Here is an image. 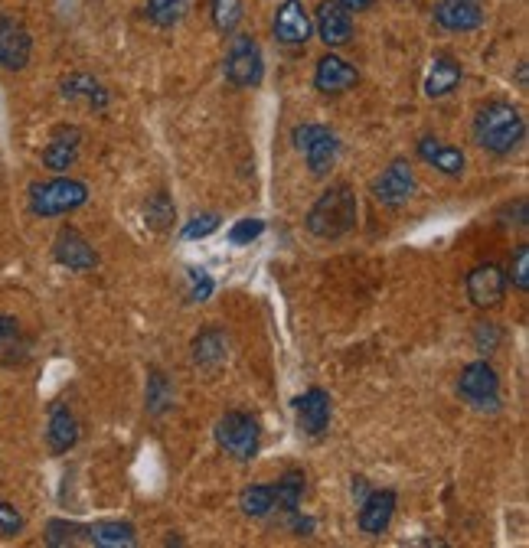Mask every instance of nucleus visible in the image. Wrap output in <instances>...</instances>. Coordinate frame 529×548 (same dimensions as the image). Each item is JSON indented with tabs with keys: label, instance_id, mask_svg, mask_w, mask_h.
Listing matches in <instances>:
<instances>
[{
	"label": "nucleus",
	"instance_id": "nucleus-12",
	"mask_svg": "<svg viewBox=\"0 0 529 548\" xmlns=\"http://www.w3.org/2000/svg\"><path fill=\"white\" fill-rule=\"evenodd\" d=\"M311 30H314V23H311V14L304 10L301 0H285V4L278 7V14H275V36H278L281 43L304 46L307 40H311Z\"/></svg>",
	"mask_w": 529,
	"mask_h": 548
},
{
	"label": "nucleus",
	"instance_id": "nucleus-33",
	"mask_svg": "<svg viewBox=\"0 0 529 548\" xmlns=\"http://www.w3.org/2000/svg\"><path fill=\"white\" fill-rule=\"evenodd\" d=\"M516 291H529V245L516 248V255L510 261V278Z\"/></svg>",
	"mask_w": 529,
	"mask_h": 548
},
{
	"label": "nucleus",
	"instance_id": "nucleus-32",
	"mask_svg": "<svg viewBox=\"0 0 529 548\" xmlns=\"http://www.w3.org/2000/svg\"><path fill=\"white\" fill-rule=\"evenodd\" d=\"M85 529L76 526V522H63V519H53L46 526V542L49 545H76V535H82Z\"/></svg>",
	"mask_w": 529,
	"mask_h": 548
},
{
	"label": "nucleus",
	"instance_id": "nucleus-15",
	"mask_svg": "<svg viewBox=\"0 0 529 548\" xmlns=\"http://www.w3.org/2000/svg\"><path fill=\"white\" fill-rule=\"evenodd\" d=\"M356 69L350 66V62H343L340 56H324L321 62H317V72H314V85H317V92H324V95H340V92H347L356 85Z\"/></svg>",
	"mask_w": 529,
	"mask_h": 548
},
{
	"label": "nucleus",
	"instance_id": "nucleus-36",
	"mask_svg": "<svg viewBox=\"0 0 529 548\" xmlns=\"http://www.w3.org/2000/svg\"><path fill=\"white\" fill-rule=\"evenodd\" d=\"M262 232H265V222H262V219H242L239 226L229 232V242H232V245H249V242H255Z\"/></svg>",
	"mask_w": 529,
	"mask_h": 548
},
{
	"label": "nucleus",
	"instance_id": "nucleus-6",
	"mask_svg": "<svg viewBox=\"0 0 529 548\" xmlns=\"http://www.w3.org/2000/svg\"><path fill=\"white\" fill-rule=\"evenodd\" d=\"M458 392L467 405L481 408V411H497L500 405V379L497 372L490 369L487 363H471L461 372Z\"/></svg>",
	"mask_w": 529,
	"mask_h": 548
},
{
	"label": "nucleus",
	"instance_id": "nucleus-5",
	"mask_svg": "<svg viewBox=\"0 0 529 548\" xmlns=\"http://www.w3.org/2000/svg\"><path fill=\"white\" fill-rule=\"evenodd\" d=\"M223 72L226 79L236 85V89H255L258 82L265 76V66H262V49L252 40V36H232L229 43V53L223 62Z\"/></svg>",
	"mask_w": 529,
	"mask_h": 548
},
{
	"label": "nucleus",
	"instance_id": "nucleus-19",
	"mask_svg": "<svg viewBox=\"0 0 529 548\" xmlns=\"http://www.w3.org/2000/svg\"><path fill=\"white\" fill-rule=\"evenodd\" d=\"M46 441L53 454H66L79 444V421L69 408L56 405L53 415H49V428H46Z\"/></svg>",
	"mask_w": 529,
	"mask_h": 548
},
{
	"label": "nucleus",
	"instance_id": "nucleus-3",
	"mask_svg": "<svg viewBox=\"0 0 529 548\" xmlns=\"http://www.w3.org/2000/svg\"><path fill=\"white\" fill-rule=\"evenodd\" d=\"M89 203V186L69 177H56L46 183H33L30 186V209L33 216H66L72 209H79Z\"/></svg>",
	"mask_w": 529,
	"mask_h": 548
},
{
	"label": "nucleus",
	"instance_id": "nucleus-26",
	"mask_svg": "<svg viewBox=\"0 0 529 548\" xmlns=\"http://www.w3.org/2000/svg\"><path fill=\"white\" fill-rule=\"evenodd\" d=\"M239 509H242L245 516H252V519L268 516L275 509V487H268V483H258V487L242 490Z\"/></svg>",
	"mask_w": 529,
	"mask_h": 548
},
{
	"label": "nucleus",
	"instance_id": "nucleus-7",
	"mask_svg": "<svg viewBox=\"0 0 529 548\" xmlns=\"http://www.w3.org/2000/svg\"><path fill=\"white\" fill-rule=\"evenodd\" d=\"M30 53H33L30 30L23 27L17 17L4 14V17H0V66L10 69V72L27 69Z\"/></svg>",
	"mask_w": 529,
	"mask_h": 548
},
{
	"label": "nucleus",
	"instance_id": "nucleus-31",
	"mask_svg": "<svg viewBox=\"0 0 529 548\" xmlns=\"http://www.w3.org/2000/svg\"><path fill=\"white\" fill-rule=\"evenodd\" d=\"M23 353V336H20V323L14 317H7V314H0V359H7L10 356H17Z\"/></svg>",
	"mask_w": 529,
	"mask_h": 548
},
{
	"label": "nucleus",
	"instance_id": "nucleus-16",
	"mask_svg": "<svg viewBox=\"0 0 529 548\" xmlns=\"http://www.w3.org/2000/svg\"><path fill=\"white\" fill-rule=\"evenodd\" d=\"M294 405H298V425L311 434V438L327 431V425H330V395L324 389L304 392Z\"/></svg>",
	"mask_w": 529,
	"mask_h": 548
},
{
	"label": "nucleus",
	"instance_id": "nucleus-14",
	"mask_svg": "<svg viewBox=\"0 0 529 548\" xmlns=\"http://www.w3.org/2000/svg\"><path fill=\"white\" fill-rule=\"evenodd\" d=\"M392 516H396V493L392 490H376L363 496L360 503V529L366 535H383L389 529Z\"/></svg>",
	"mask_w": 529,
	"mask_h": 548
},
{
	"label": "nucleus",
	"instance_id": "nucleus-34",
	"mask_svg": "<svg viewBox=\"0 0 529 548\" xmlns=\"http://www.w3.org/2000/svg\"><path fill=\"white\" fill-rule=\"evenodd\" d=\"M20 532H23L20 509L0 500V535H4V539H14V535H20Z\"/></svg>",
	"mask_w": 529,
	"mask_h": 548
},
{
	"label": "nucleus",
	"instance_id": "nucleus-18",
	"mask_svg": "<svg viewBox=\"0 0 529 548\" xmlns=\"http://www.w3.org/2000/svg\"><path fill=\"white\" fill-rule=\"evenodd\" d=\"M337 154H340L337 134L330 131V128H321V124H317V131H314V137H311V144L304 147L307 167H311L314 177H324V173L337 164Z\"/></svg>",
	"mask_w": 529,
	"mask_h": 548
},
{
	"label": "nucleus",
	"instance_id": "nucleus-40",
	"mask_svg": "<svg viewBox=\"0 0 529 548\" xmlns=\"http://www.w3.org/2000/svg\"><path fill=\"white\" fill-rule=\"evenodd\" d=\"M353 496H360V500H363V496H366V480H353Z\"/></svg>",
	"mask_w": 529,
	"mask_h": 548
},
{
	"label": "nucleus",
	"instance_id": "nucleus-29",
	"mask_svg": "<svg viewBox=\"0 0 529 548\" xmlns=\"http://www.w3.org/2000/svg\"><path fill=\"white\" fill-rule=\"evenodd\" d=\"M190 0H147V17H151L157 27H174L187 14Z\"/></svg>",
	"mask_w": 529,
	"mask_h": 548
},
{
	"label": "nucleus",
	"instance_id": "nucleus-22",
	"mask_svg": "<svg viewBox=\"0 0 529 548\" xmlns=\"http://www.w3.org/2000/svg\"><path fill=\"white\" fill-rule=\"evenodd\" d=\"M461 82V66L454 62L451 56H435L432 69H428V79H425V95L428 98H441V95H451L458 89Z\"/></svg>",
	"mask_w": 529,
	"mask_h": 548
},
{
	"label": "nucleus",
	"instance_id": "nucleus-17",
	"mask_svg": "<svg viewBox=\"0 0 529 548\" xmlns=\"http://www.w3.org/2000/svg\"><path fill=\"white\" fill-rule=\"evenodd\" d=\"M79 144H82L79 128H59V131L53 134V141L46 144L43 164H46L49 170H56V173L69 170L72 164H76V157H79Z\"/></svg>",
	"mask_w": 529,
	"mask_h": 548
},
{
	"label": "nucleus",
	"instance_id": "nucleus-38",
	"mask_svg": "<svg viewBox=\"0 0 529 548\" xmlns=\"http://www.w3.org/2000/svg\"><path fill=\"white\" fill-rule=\"evenodd\" d=\"M193 278H196V288L190 294V301H206L209 291H213V281H209L203 271H193Z\"/></svg>",
	"mask_w": 529,
	"mask_h": 548
},
{
	"label": "nucleus",
	"instance_id": "nucleus-10",
	"mask_svg": "<svg viewBox=\"0 0 529 548\" xmlns=\"http://www.w3.org/2000/svg\"><path fill=\"white\" fill-rule=\"evenodd\" d=\"M507 294V274L497 265H477L467 274V297L477 307H497Z\"/></svg>",
	"mask_w": 529,
	"mask_h": 548
},
{
	"label": "nucleus",
	"instance_id": "nucleus-13",
	"mask_svg": "<svg viewBox=\"0 0 529 548\" xmlns=\"http://www.w3.org/2000/svg\"><path fill=\"white\" fill-rule=\"evenodd\" d=\"M435 20L438 27H445L451 33H467L484 23V7L477 4V0H438Z\"/></svg>",
	"mask_w": 529,
	"mask_h": 548
},
{
	"label": "nucleus",
	"instance_id": "nucleus-25",
	"mask_svg": "<svg viewBox=\"0 0 529 548\" xmlns=\"http://www.w3.org/2000/svg\"><path fill=\"white\" fill-rule=\"evenodd\" d=\"M301 500H304V473L288 470L285 477L275 483V506L285 509V513H298Z\"/></svg>",
	"mask_w": 529,
	"mask_h": 548
},
{
	"label": "nucleus",
	"instance_id": "nucleus-30",
	"mask_svg": "<svg viewBox=\"0 0 529 548\" xmlns=\"http://www.w3.org/2000/svg\"><path fill=\"white\" fill-rule=\"evenodd\" d=\"M144 219H147V226L151 229H167L170 222L177 219V209H174V203H170V196L167 193H157V196H151L147 199V209H144Z\"/></svg>",
	"mask_w": 529,
	"mask_h": 548
},
{
	"label": "nucleus",
	"instance_id": "nucleus-1",
	"mask_svg": "<svg viewBox=\"0 0 529 548\" xmlns=\"http://www.w3.org/2000/svg\"><path fill=\"white\" fill-rule=\"evenodd\" d=\"M474 137L477 144L490 154H513L526 137V121L523 115L507 102H490L477 111L474 118Z\"/></svg>",
	"mask_w": 529,
	"mask_h": 548
},
{
	"label": "nucleus",
	"instance_id": "nucleus-28",
	"mask_svg": "<svg viewBox=\"0 0 529 548\" xmlns=\"http://www.w3.org/2000/svg\"><path fill=\"white\" fill-rule=\"evenodd\" d=\"M209 14H213V27L219 33H232L242 23L245 7H242V0H213V4H209Z\"/></svg>",
	"mask_w": 529,
	"mask_h": 548
},
{
	"label": "nucleus",
	"instance_id": "nucleus-20",
	"mask_svg": "<svg viewBox=\"0 0 529 548\" xmlns=\"http://www.w3.org/2000/svg\"><path fill=\"white\" fill-rule=\"evenodd\" d=\"M85 542L98 545V548H131L138 542V532H134L131 522H118V519H102L82 532Z\"/></svg>",
	"mask_w": 529,
	"mask_h": 548
},
{
	"label": "nucleus",
	"instance_id": "nucleus-27",
	"mask_svg": "<svg viewBox=\"0 0 529 548\" xmlns=\"http://www.w3.org/2000/svg\"><path fill=\"white\" fill-rule=\"evenodd\" d=\"M170 405H174V385L167 382L164 372H151V379H147V411L164 415Z\"/></svg>",
	"mask_w": 529,
	"mask_h": 548
},
{
	"label": "nucleus",
	"instance_id": "nucleus-2",
	"mask_svg": "<svg viewBox=\"0 0 529 548\" xmlns=\"http://www.w3.org/2000/svg\"><path fill=\"white\" fill-rule=\"evenodd\" d=\"M356 216H360V206H356V196L350 186L347 183L330 186L311 206V213H307V232L324 242H334V239H343V235L356 226Z\"/></svg>",
	"mask_w": 529,
	"mask_h": 548
},
{
	"label": "nucleus",
	"instance_id": "nucleus-24",
	"mask_svg": "<svg viewBox=\"0 0 529 548\" xmlns=\"http://www.w3.org/2000/svg\"><path fill=\"white\" fill-rule=\"evenodd\" d=\"M226 346H229L226 336L219 333V330H203L193 340V363L196 366H206V369L219 366L226 359Z\"/></svg>",
	"mask_w": 529,
	"mask_h": 548
},
{
	"label": "nucleus",
	"instance_id": "nucleus-4",
	"mask_svg": "<svg viewBox=\"0 0 529 548\" xmlns=\"http://www.w3.org/2000/svg\"><path fill=\"white\" fill-rule=\"evenodd\" d=\"M216 444L223 451L239 460V464H249L258 454V421L245 411H226L216 425Z\"/></svg>",
	"mask_w": 529,
	"mask_h": 548
},
{
	"label": "nucleus",
	"instance_id": "nucleus-35",
	"mask_svg": "<svg viewBox=\"0 0 529 548\" xmlns=\"http://www.w3.org/2000/svg\"><path fill=\"white\" fill-rule=\"evenodd\" d=\"M219 219L216 213H209V216H196L193 222H187L183 226V239H206V235H213L216 229H219Z\"/></svg>",
	"mask_w": 529,
	"mask_h": 548
},
{
	"label": "nucleus",
	"instance_id": "nucleus-37",
	"mask_svg": "<svg viewBox=\"0 0 529 548\" xmlns=\"http://www.w3.org/2000/svg\"><path fill=\"white\" fill-rule=\"evenodd\" d=\"M474 343L481 353H494L497 343H500V330L494 327V323H477L474 327Z\"/></svg>",
	"mask_w": 529,
	"mask_h": 548
},
{
	"label": "nucleus",
	"instance_id": "nucleus-11",
	"mask_svg": "<svg viewBox=\"0 0 529 548\" xmlns=\"http://www.w3.org/2000/svg\"><path fill=\"white\" fill-rule=\"evenodd\" d=\"M53 255L63 268L69 271H92L98 265V255L95 248L89 245V239L79 232V229H63L56 235V245H53Z\"/></svg>",
	"mask_w": 529,
	"mask_h": 548
},
{
	"label": "nucleus",
	"instance_id": "nucleus-8",
	"mask_svg": "<svg viewBox=\"0 0 529 548\" xmlns=\"http://www.w3.org/2000/svg\"><path fill=\"white\" fill-rule=\"evenodd\" d=\"M373 196L383 206H402L415 196V173L405 160H392V164L373 180Z\"/></svg>",
	"mask_w": 529,
	"mask_h": 548
},
{
	"label": "nucleus",
	"instance_id": "nucleus-23",
	"mask_svg": "<svg viewBox=\"0 0 529 548\" xmlns=\"http://www.w3.org/2000/svg\"><path fill=\"white\" fill-rule=\"evenodd\" d=\"M63 98L66 102H85L89 108H105L108 105V92L105 85H98L92 76H82V72H76V76L63 79Z\"/></svg>",
	"mask_w": 529,
	"mask_h": 548
},
{
	"label": "nucleus",
	"instance_id": "nucleus-39",
	"mask_svg": "<svg viewBox=\"0 0 529 548\" xmlns=\"http://www.w3.org/2000/svg\"><path fill=\"white\" fill-rule=\"evenodd\" d=\"M340 4H343V7H347V10H350V14H356V10H366V7H373V4H376V0H340Z\"/></svg>",
	"mask_w": 529,
	"mask_h": 548
},
{
	"label": "nucleus",
	"instance_id": "nucleus-9",
	"mask_svg": "<svg viewBox=\"0 0 529 548\" xmlns=\"http://www.w3.org/2000/svg\"><path fill=\"white\" fill-rule=\"evenodd\" d=\"M314 27L327 46H347L353 40V17L340 0H321L314 14Z\"/></svg>",
	"mask_w": 529,
	"mask_h": 548
},
{
	"label": "nucleus",
	"instance_id": "nucleus-21",
	"mask_svg": "<svg viewBox=\"0 0 529 548\" xmlns=\"http://www.w3.org/2000/svg\"><path fill=\"white\" fill-rule=\"evenodd\" d=\"M418 157H422L425 164H432L435 170L448 173V177H461L464 164H467L458 147L441 144V141H435V137H422V141H418Z\"/></svg>",
	"mask_w": 529,
	"mask_h": 548
}]
</instances>
